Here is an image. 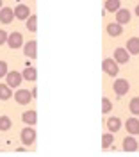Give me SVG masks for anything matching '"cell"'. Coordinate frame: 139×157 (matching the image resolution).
Here are the masks:
<instances>
[{
  "mask_svg": "<svg viewBox=\"0 0 139 157\" xmlns=\"http://www.w3.org/2000/svg\"><path fill=\"white\" fill-rule=\"evenodd\" d=\"M20 137H21V143H23V145L30 147V145H34V141H36V130L32 128V125H29V127H25L21 130Z\"/></svg>",
  "mask_w": 139,
  "mask_h": 157,
  "instance_id": "1",
  "label": "cell"
},
{
  "mask_svg": "<svg viewBox=\"0 0 139 157\" xmlns=\"http://www.w3.org/2000/svg\"><path fill=\"white\" fill-rule=\"evenodd\" d=\"M112 89H114V93L119 95V97H123V95H127L130 89V84L127 78H118V80H114V84H112Z\"/></svg>",
  "mask_w": 139,
  "mask_h": 157,
  "instance_id": "2",
  "label": "cell"
},
{
  "mask_svg": "<svg viewBox=\"0 0 139 157\" xmlns=\"http://www.w3.org/2000/svg\"><path fill=\"white\" fill-rule=\"evenodd\" d=\"M102 68H103V71L107 73V75H111V77H116L118 75V63L114 61V59H103V63H102Z\"/></svg>",
  "mask_w": 139,
  "mask_h": 157,
  "instance_id": "3",
  "label": "cell"
},
{
  "mask_svg": "<svg viewBox=\"0 0 139 157\" xmlns=\"http://www.w3.org/2000/svg\"><path fill=\"white\" fill-rule=\"evenodd\" d=\"M6 84L9 86V88H18L21 84V80H23V77H21L20 71H7V75H6Z\"/></svg>",
  "mask_w": 139,
  "mask_h": 157,
  "instance_id": "4",
  "label": "cell"
},
{
  "mask_svg": "<svg viewBox=\"0 0 139 157\" xmlns=\"http://www.w3.org/2000/svg\"><path fill=\"white\" fill-rule=\"evenodd\" d=\"M7 45H9L11 48L23 47V36H21L20 32H11L9 36H7Z\"/></svg>",
  "mask_w": 139,
  "mask_h": 157,
  "instance_id": "5",
  "label": "cell"
},
{
  "mask_svg": "<svg viewBox=\"0 0 139 157\" xmlns=\"http://www.w3.org/2000/svg\"><path fill=\"white\" fill-rule=\"evenodd\" d=\"M14 100H16L20 105H27L30 100H32V93L27 91V89H18L16 95H14Z\"/></svg>",
  "mask_w": 139,
  "mask_h": 157,
  "instance_id": "6",
  "label": "cell"
},
{
  "mask_svg": "<svg viewBox=\"0 0 139 157\" xmlns=\"http://www.w3.org/2000/svg\"><path fill=\"white\" fill-rule=\"evenodd\" d=\"M23 54L30 59H36V56H38V41L36 39L27 41V45H23Z\"/></svg>",
  "mask_w": 139,
  "mask_h": 157,
  "instance_id": "7",
  "label": "cell"
},
{
  "mask_svg": "<svg viewBox=\"0 0 139 157\" xmlns=\"http://www.w3.org/2000/svg\"><path fill=\"white\" fill-rule=\"evenodd\" d=\"M129 59H130V52L127 48H116L114 50V61H116L118 64L129 63Z\"/></svg>",
  "mask_w": 139,
  "mask_h": 157,
  "instance_id": "8",
  "label": "cell"
},
{
  "mask_svg": "<svg viewBox=\"0 0 139 157\" xmlns=\"http://www.w3.org/2000/svg\"><path fill=\"white\" fill-rule=\"evenodd\" d=\"M121 147H123V150L127 152V154H132V152H136L137 150V141H136V137H125L123 139V143H121Z\"/></svg>",
  "mask_w": 139,
  "mask_h": 157,
  "instance_id": "9",
  "label": "cell"
},
{
  "mask_svg": "<svg viewBox=\"0 0 139 157\" xmlns=\"http://www.w3.org/2000/svg\"><path fill=\"white\" fill-rule=\"evenodd\" d=\"M14 20V11L11 7H2L0 9V21L2 23H13Z\"/></svg>",
  "mask_w": 139,
  "mask_h": 157,
  "instance_id": "10",
  "label": "cell"
},
{
  "mask_svg": "<svg viewBox=\"0 0 139 157\" xmlns=\"http://www.w3.org/2000/svg\"><path fill=\"white\" fill-rule=\"evenodd\" d=\"M21 120H23V123H27V125H36V121H38V113H36L34 109L25 111V113L21 114Z\"/></svg>",
  "mask_w": 139,
  "mask_h": 157,
  "instance_id": "11",
  "label": "cell"
},
{
  "mask_svg": "<svg viewBox=\"0 0 139 157\" xmlns=\"http://www.w3.org/2000/svg\"><path fill=\"white\" fill-rule=\"evenodd\" d=\"M21 77H23V80L34 82V80H36V77H38V70L34 68V66H25V70L21 71Z\"/></svg>",
  "mask_w": 139,
  "mask_h": 157,
  "instance_id": "12",
  "label": "cell"
},
{
  "mask_svg": "<svg viewBox=\"0 0 139 157\" xmlns=\"http://www.w3.org/2000/svg\"><path fill=\"white\" fill-rule=\"evenodd\" d=\"M30 16V9L27 7V6H23V4H20L16 9H14V18L18 20H27Z\"/></svg>",
  "mask_w": 139,
  "mask_h": 157,
  "instance_id": "13",
  "label": "cell"
},
{
  "mask_svg": "<svg viewBox=\"0 0 139 157\" xmlns=\"http://www.w3.org/2000/svg\"><path fill=\"white\" fill-rule=\"evenodd\" d=\"M116 21L119 25H125L130 21V11L129 9H118L116 11Z\"/></svg>",
  "mask_w": 139,
  "mask_h": 157,
  "instance_id": "14",
  "label": "cell"
},
{
  "mask_svg": "<svg viewBox=\"0 0 139 157\" xmlns=\"http://www.w3.org/2000/svg\"><path fill=\"white\" fill-rule=\"evenodd\" d=\"M125 127H127V132H129V134L136 136V134H139V120H136V118H130V120H127Z\"/></svg>",
  "mask_w": 139,
  "mask_h": 157,
  "instance_id": "15",
  "label": "cell"
},
{
  "mask_svg": "<svg viewBox=\"0 0 139 157\" xmlns=\"http://www.w3.org/2000/svg\"><path fill=\"white\" fill-rule=\"evenodd\" d=\"M121 32H123V25H119L118 21H116V23H109V25H107V34H109V36H112V38L119 36Z\"/></svg>",
  "mask_w": 139,
  "mask_h": 157,
  "instance_id": "16",
  "label": "cell"
},
{
  "mask_svg": "<svg viewBox=\"0 0 139 157\" xmlns=\"http://www.w3.org/2000/svg\"><path fill=\"white\" fill-rule=\"evenodd\" d=\"M127 50H129L130 54L137 56L139 54V38H130L127 41Z\"/></svg>",
  "mask_w": 139,
  "mask_h": 157,
  "instance_id": "17",
  "label": "cell"
},
{
  "mask_svg": "<svg viewBox=\"0 0 139 157\" xmlns=\"http://www.w3.org/2000/svg\"><path fill=\"white\" fill-rule=\"evenodd\" d=\"M107 127H109V130L112 134L118 132L119 128H121V120H119V118H109V120H107Z\"/></svg>",
  "mask_w": 139,
  "mask_h": 157,
  "instance_id": "18",
  "label": "cell"
},
{
  "mask_svg": "<svg viewBox=\"0 0 139 157\" xmlns=\"http://www.w3.org/2000/svg\"><path fill=\"white\" fill-rule=\"evenodd\" d=\"M25 25H27V29H29L30 32H36V30H38V16H36V14H30L29 18H27V23H25Z\"/></svg>",
  "mask_w": 139,
  "mask_h": 157,
  "instance_id": "19",
  "label": "cell"
},
{
  "mask_svg": "<svg viewBox=\"0 0 139 157\" xmlns=\"http://www.w3.org/2000/svg\"><path fill=\"white\" fill-rule=\"evenodd\" d=\"M11 95H13V91L7 84H0V100H9Z\"/></svg>",
  "mask_w": 139,
  "mask_h": 157,
  "instance_id": "20",
  "label": "cell"
},
{
  "mask_svg": "<svg viewBox=\"0 0 139 157\" xmlns=\"http://www.w3.org/2000/svg\"><path fill=\"white\" fill-rule=\"evenodd\" d=\"M105 9L109 13H116L119 9V0H105Z\"/></svg>",
  "mask_w": 139,
  "mask_h": 157,
  "instance_id": "21",
  "label": "cell"
},
{
  "mask_svg": "<svg viewBox=\"0 0 139 157\" xmlns=\"http://www.w3.org/2000/svg\"><path fill=\"white\" fill-rule=\"evenodd\" d=\"M129 109H130V113H132V114H139V97H136V98H132V100H130Z\"/></svg>",
  "mask_w": 139,
  "mask_h": 157,
  "instance_id": "22",
  "label": "cell"
},
{
  "mask_svg": "<svg viewBox=\"0 0 139 157\" xmlns=\"http://www.w3.org/2000/svg\"><path fill=\"white\" fill-rule=\"evenodd\" d=\"M112 141H114L112 132H109V134H103V136H102V147H103V148H109L111 145H112Z\"/></svg>",
  "mask_w": 139,
  "mask_h": 157,
  "instance_id": "23",
  "label": "cell"
},
{
  "mask_svg": "<svg viewBox=\"0 0 139 157\" xmlns=\"http://www.w3.org/2000/svg\"><path fill=\"white\" fill-rule=\"evenodd\" d=\"M112 111V102H111L109 98H102V113H111Z\"/></svg>",
  "mask_w": 139,
  "mask_h": 157,
  "instance_id": "24",
  "label": "cell"
},
{
  "mask_svg": "<svg viewBox=\"0 0 139 157\" xmlns=\"http://www.w3.org/2000/svg\"><path fill=\"white\" fill-rule=\"evenodd\" d=\"M11 128V118L0 116V130H9Z\"/></svg>",
  "mask_w": 139,
  "mask_h": 157,
  "instance_id": "25",
  "label": "cell"
},
{
  "mask_svg": "<svg viewBox=\"0 0 139 157\" xmlns=\"http://www.w3.org/2000/svg\"><path fill=\"white\" fill-rule=\"evenodd\" d=\"M7 75V63L6 61H0V78Z\"/></svg>",
  "mask_w": 139,
  "mask_h": 157,
  "instance_id": "26",
  "label": "cell"
},
{
  "mask_svg": "<svg viewBox=\"0 0 139 157\" xmlns=\"http://www.w3.org/2000/svg\"><path fill=\"white\" fill-rule=\"evenodd\" d=\"M7 36H9V34H7L6 30H2V29H0V45L7 43Z\"/></svg>",
  "mask_w": 139,
  "mask_h": 157,
  "instance_id": "27",
  "label": "cell"
},
{
  "mask_svg": "<svg viewBox=\"0 0 139 157\" xmlns=\"http://www.w3.org/2000/svg\"><path fill=\"white\" fill-rule=\"evenodd\" d=\"M136 14H137V16H139V6H137V7H136Z\"/></svg>",
  "mask_w": 139,
  "mask_h": 157,
  "instance_id": "28",
  "label": "cell"
},
{
  "mask_svg": "<svg viewBox=\"0 0 139 157\" xmlns=\"http://www.w3.org/2000/svg\"><path fill=\"white\" fill-rule=\"evenodd\" d=\"M0 9H2V0H0Z\"/></svg>",
  "mask_w": 139,
  "mask_h": 157,
  "instance_id": "29",
  "label": "cell"
}]
</instances>
